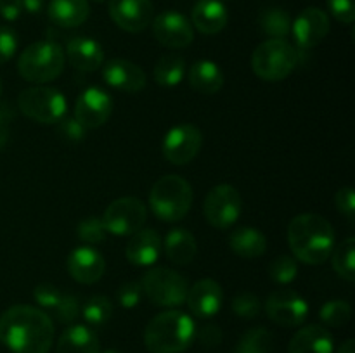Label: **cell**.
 I'll use <instances>...</instances> for the list:
<instances>
[{"label":"cell","mask_w":355,"mask_h":353,"mask_svg":"<svg viewBox=\"0 0 355 353\" xmlns=\"http://www.w3.org/2000/svg\"><path fill=\"white\" fill-rule=\"evenodd\" d=\"M142 296H144V293H142L141 282H134V280L132 282H125L116 291V300L123 308L137 307L141 303Z\"/></svg>","instance_id":"obj_40"},{"label":"cell","mask_w":355,"mask_h":353,"mask_svg":"<svg viewBox=\"0 0 355 353\" xmlns=\"http://www.w3.org/2000/svg\"><path fill=\"white\" fill-rule=\"evenodd\" d=\"M259 26L267 37L270 38H286L291 33V17L290 14L279 7H267L260 12Z\"/></svg>","instance_id":"obj_31"},{"label":"cell","mask_w":355,"mask_h":353,"mask_svg":"<svg viewBox=\"0 0 355 353\" xmlns=\"http://www.w3.org/2000/svg\"><path fill=\"white\" fill-rule=\"evenodd\" d=\"M66 57L78 71L92 73L104 64V51L101 44L89 37H75L66 45Z\"/></svg>","instance_id":"obj_22"},{"label":"cell","mask_w":355,"mask_h":353,"mask_svg":"<svg viewBox=\"0 0 355 353\" xmlns=\"http://www.w3.org/2000/svg\"><path fill=\"white\" fill-rule=\"evenodd\" d=\"M328 9L335 19L343 24H352L355 19V3L354 0H326Z\"/></svg>","instance_id":"obj_42"},{"label":"cell","mask_w":355,"mask_h":353,"mask_svg":"<svg viewBox=\"0 0 355 353\" xmlns=\"http://www.w3.org/2000/svg\"><path fill=\"white\" fill-rule=\"evenodd\" d=\"M17 51V35L12 28L0 26V64H6Z\"/></svg>","instance_id":"obj_41"},{"label":"cell","mask_w":355,"mask_h":353,"mask_svg":"<svg viewBox=\"0 0 355 353\" xmlns=\"http://www.w3.org/2000/svg\"><path fill=\"white\" fill-rule=\"evenodd\" d=\"M103 78L113 89L137 93L146 87V73L128 59H111L103 64Z\"/></svg>","instance_id":"obj_20"},{"label":"cell","mask_w":355,"mask_h":353,"mask_svg":"<svg viewBox=\"0 0 355 353\" xmlns=\"http://www.w3.org/2000/svg\"><path fill=\"white\" fill-rule=\"evenodd\" d=\"M68 273L78 284H94L103 279L106 272L104 256L92 246H78L68 256Z\"/></svg>","instance_id":"obj_18"},{"label":"cell","mask_w":355,"mask_h":353,"mask_svg":"<svg viewBox=\"0 0 355 353\" xmlns=\"http://www.w3.org/2000/svg\"><path fill=\"white\" fill-rule=\"evenodd\" d=\"M14 121V109L9 104L0 106V151H3L10 137V125Z\"/></svg>","instance_id":"obj_45"},{"label":"cell","mask_w":355,"mask_h":353,"mask_svg":"<svg viewBox=\"0 0 355 353\" xmlns=\"http://www.w3.org/2000/svg\"><path fill=\"white\" fill-rule=\"evenodd\" d=\"M186 61L179 54H165L155 66V80L162 87H175L186 78Z\"/></svg>","instance_id":"obj_30"},{"label":"cell","mask_w":355,"mask_h":353,"mask_svg":"<svg viewBox=\"0 0 355 353\" xmlns=\"http://www.w3.org/2000/svg\"><path fill=\"white\" fill-rule=\"evenodd\" d=\"M97 2H103V0H97Z\"/></svg>","instance_id":"obj_51"},{"label":"cell","mask_w":355,"mask_h":353,"mask_svg":"<svg viewBox=\"0 0 355 353\" xmlns=\"http://www.w3.org/2000/svg\"><path fill=\"white\" fill-rule=\"evenodd\" d=\"M291 33L295 38V47L309 51L321 44L329 33V17L319 7H307L291 23Z\"/></svg>","instance_id":"obj_15"},{"label":"cell","mask_w":355,"mask_h":353,"mask_svg":"<svg viewBox=\"0 0 355 353\" xmlns=\"http://www.w3.org/2000/svg\"><path fill=\"white\" fill-rule=\"evenodd\" d=\"M300 61V48L283 38H269L253 51L252 69L263 82L288 78Z\"/></svg>","instance_id":"obj_6"},{"label":"cell","mask_w":355,"mask_h":353,"mask_svg":"<svg viewBox=\"0 0 355 353\" xmlns=\"http://www.w3.org/2000/svg\"><path fill=\"white\" fill-rule=\"evenodd\" d=\"M162 244L166 258L175 265H189L196 258L198 242L186 228H172Z\"/></svg>","instance_id":"obj_27"},{"label":"cell","mask_w":355,"mask_h":353,"mask_svg":"<svg viewBox=\"0 0 355 353\" xmlns=\"http://www.w3.org/2000/svg\"><path fill=\"white\" fill-rule=\"evenodd\" d=\"M33 298L38 307L52 311L61 324H71L80 314L78 298L58 289L52 284H38L33 289Z\"/></svg>","instance_id":"obj_17"},{"label":"cell","mask_w":355,"mask_h":353,"mask_svg":"<svg viewBox=\"0 0 355 353\" xmlns=\"http://www.w3.org/2000/svg\"><path fill=\"white\" fill-rule=\"evenodd\" d=\"M203 145V134L196 125L182 123L170 128L162 142L163 156L168 163L177 166L193 161Z\"/></svg>","instance_id":"obj_11"},{"label":"cell","mask_w":355,"mask_h":353,"mask_svg":"<svg viewBox=\"0 0 355 353\" xmlns=\"http://www.w3.org/2000/svg\"><path fill=\"white\" fill-rule=\"evenodd\" d=\"M82 315L89 327H103L107 324L113 315V303L106 296H92L85 301L82 308Z\"/></svg>","instance_id":"obj_34"},{"label":"cell","mask_w":355,"mask_h":353,"mask_svg":"<svg viewBox=\"0 0 355 353\" xmlns=\"http://www.w3.org/2000/svg\"><path fill=\"white\" fill-rule=\"evenodd\" d=\"M243 211V197L231 183H218L208 190L203 203V215L215 228H231Z\"/></svg>","instance_id":"obj_9"},{"label":"cell","mask_w":355,"mask_h":353,"mask_svg":"<svg viewBox=\"0 0 355 353\" xmlns=\"http://www.w3.org/2000/svg\"><path fill=\"white\" fill-rule=\"evenodd\" d=\"M196 324L184 311L170 308L151 318L144 331V345L151 353H182L193 345Z\"/></svg>","instance_id":"obj_3"},{"label":"cell","mask_w":355,"mask_h":353,"mask_svg":"<svg viewBox=\"0 0 355 353\" xmlns=\"http://www.w3.org/2000/svg\"><path fill=\"white\" fill-rule=\"evenodd\" d=\"M104 353H120V352H116V350H106Z\"/></svg>","instance_id":"obj_49"},{"label":"cell","mask_w":355,"mask_h":353,"mask_svg":"<svg viewBox=\"0 0 355 353\" xmlns=\"http://www.w3.org/2000/svg\"><path fill=\"white\" fill-rule=\"evenodd\" d=\"M23 12L21 0H0V16L6 21H16Z\"/></svg>","instance_id":"obj_46"},{"label":"cell","mask_w":355,"mask_h":353,"mask_svg":"<svg viewBox=\"0 0 355 353\" xmlns=\"http://www.w3.org/2000/svg\"><path fill=\"white\" fill-rule=\"evenodd\" d=\"M110 16L118 28L128 33H141L155 17L151 0H110Z\"/></svg>","instance_id":"obj_16"},{"label":"cell","mask_w":355,"mask_h":353,"mask_svg":"<svg viewBox=\"0 0 355 353\" xmlns=\"http://www.w3.org/2000/svg\"><path fill=\"white\" fill-rule=\"evenodd\" d=\"M153 35L166 48H186L193 44L194 30L191 21L177 10H165L153 17Z\"/></svg>","instance_id":"obj_13"},{"label":"cell","mask_w":355,"mask_h":353,"mask_svg":"<svg viewBox=\"0 0 355 353\" xmlns=\"http://www.w3.org/2000/svg\"><path fill=\"white\" fill-rule=\"evenodd\" d=\"M319 317L328 327H342L352 317V307L345 300H331L322 305Z\"/></svg>","instance_id":"obj_35"},{"label":"cell","mask_w":355,"mask_h":353,"mask_svg":"<svg viewBox=\"0 0 355 353\" xmlns=\"http://www.w3.org/2000/svg\"><path fill=\"white\" fill-rule=\"evenodd\" d=\"M47 14L49 19L58 26L76 28L89 17V0H51Z\"/></svg>","instance_id":"obj_28"},{"label":"cell","mask_w":355,"mask_h":353,"mask_svg":"<svg viewBox=\"0 0 355 353\" xmlns=\"http://www.w3.org/2000/svg\"><path fill=\"white\" fill-rule=\"evenodd\" d=\"M17 107L24 116L40 125L59 123L68 113L66 97L58 89L45 85L24 89L17 96Z\"/></svg>","instance_id":"obj_7"},{"label":"cell","mask_w":355,"mask_h":353,"mask_svg":"<svg viewBox=\"0 0 355 353\" xmlns=\"http://www.w3.org/2000/svg\"><path fill=\"white\" fill-rule=\"evenodd\" d=\"M335 203H336V210L343 215L349 220H354L355 217V196H354V189L350 185L342 187V189L336 192L335 196Z\"/></svg>","instance_id":"obj_43"},{"label":"cell","mask_w":355,"mask_h":353,"mask_svg":"<svg viewBox=\"0 0 355 353\" xmlns=\"http://www.w3.org/2000/svg\"><path fill=\"white\" fill-rule=\"evenodd\" d=\"M262 310L260 298L253 293H241L232 300V311L241 318H255Z\"/></svg>","instance_id":"obj_38"},{"label":"cell","mask_w":355,"mask_h":353,"mask_svg":"<svg viewBox=\"0 0 355 353\" xmlns=\"http://www.w3.org/2000/svg\"><path fill=\"white\" fill-rule=\"evenodd\" d=\"M186 75L189 85L203 96H214L224 87V73H222L220 66L210 59L196 61Z\"/></svg>","instance_id":"obj_25"},{"label":"cell","mask_w":355,"mask_h":353,"mask_svg":"<svg viewBox=\"0 0 355 353\" xmlns=\"http://www.w3.org/2000/svg\"><path fill=\"white\" fill-rule=\"evenodd\" d=\"M288 242L295 260L307 265H321L336 246L335 228L318 213L297 215L288 225Z\"/></svg>","instance_id":"obj_2"},{"label":"cell","mask_w":355,"mask_h":353,"mask_svg":"<svg viewBox=\"0 0 355 353\" xmlns=\"http://www.w3.org/2000/svg\"><path fill=\"white\" fill-rule=\"evenodd\" d=\"M0 341L12 353H49L54 343L51 315L30 305H14L0 317Z\"/></svg>","instance_id":"obj_1"},{"label":"cell","mask_w":355,"mask_h":353,"mask_svg":"<svg viewBox=\"0 0 355 353\" xmlns=\"http://www.w3.org/2000/svg\"><path fill=\"white\" fill-rule=\"evenodd\" d=\"M229 248L245 260H255L267 251V239L255 227H239L229 235Z\"/></svg>","instance_id":"obj_29"},{"label":"cell","mask_w":355,"mask_h":353,"mask_svg":"<svg viewBox=\"0 0 355 353\" xmlns=\"http://www.w3.org/2000/svg\"><path fill=\"white\" fill-rule=\"evenodd\" d=\"M113 113V97L101 87H89L78 96L73 116L87 128L94 130L110 120Z\"/></svg>","instance_id":"obj_14"},{"label":"cell","mask_w":355,"mask_h":353,"mask_svg":"<svg viewBox=\"0 0 355 353\" xmlns=\"http://www.w3.org/2000/svg\"><path fill=\"white\" fill-rule=\"evenodd\" d=\"M333 270L347 282L355 280V239L347 237L331 251Z\"/></svg>","instance_id":"obj_32"},{"label":"cell","mask_w":355,"mask_h":353,"mask_svg":"<svg viewBox=\"0 0 355 353\" xmlns=\"http://www.w3.org/2000/svg\"><path fill=\"white\" fill-rule=\"evenodd\" d=\"M23 2V9L30 14H38L44 7V0H21Z\"/></svg>","instance_id":"obj_47"},{"label":"cell","mask_w":355,"mask_h":353,"mask_svg":"<svg viewBox=\"0 0 355 353\" xmlns=\"http://www.w3.org/2000/svg\"><path fill=\"white\" fill-rule=\"evenodd\" d=\"M224 303V291L214 279H201L189 287L186 305L196 317L210 318L220 311Z\"/></svg>","instance_id":"obj_19"},{"label":"cell","mask_w":355,"mask_h":353,"mask_svg":"<svg viewBox=\"0 0 355 353\" xmlns=\"http://www.w3.org/2000/svg\"><path fill=\"white\" fill-rule=\"evenodd\" d=\"M64 51L54 40H38L28 45L17 59V73L26 82L44 85L58 78L64 69Z\"/></svg>","instance_id":"obj_4"},{"label":"cell","mask_w":355,"mask_h":353,"mask_svg":"<svg viewBox=\"0 0 355 353\" xmlns=\"http://www.w3.org/2000/svg\"><path fill=\"white\" fill-rule=\"evenodd\" d=\"M162 237L155 228H141L130 235L125 248V256L135 266H151L162 255Z\"/></svg>","instance_id":"obj_21"},{"label":"cell","mask_w":355,"mask_h":353,"mask_svg":"<svg viewBox=\"0 0 355 353\" xmlns=\"http://www.w3.org/2000/svg\"><path fill=\"white\" fill-rule=\"evenodd\" d=\"M227 21V9L220 0H200L191 12V24L203 35L220 33Z\"/></svg>","instance_id":"obj_23"},{"label":"cell","mask_w":355,"mask_h":353,"mask_svg":"<svg viewBox=\"0 0 355 353\" xmlns=\"http://www.w3.org/2000/svg\"><path fill=\"white\" fill-rule=\"evenodd\" d=\"M58 353H103L92 327L83 324L69 325L58 341Z\"/></svg>","instance_id":"obj_26"},{"label":"cell","mask_w":355,"mask_h":353,"mask_svg":"<svg viewBox=\"0 0 355 353\" xmlns=\"http://www.w3.org/2000/svg\"><path fill=\"white\" fill-rule=\"evenodd\" d=\"M333 336L324 325L311 324L295 332L288 353H333Z\"/></svg>","instance_id":"obj_24"},{"label":"cell","mask_w":355,"mask_h":353,"mask_svg":"<svg viewBox=\"0 0 355 353\" xmlns=\"http://www.w3.org/2000/svg\"><path fill=\"white\" fill-rule=\"evenodd\" d=\"M58 132L62 138L69 142H80L85 138L87 128L75 116H64L58 123Z\"/></svg>","instance_id":"obj_39"},{"label":"cell","mask_w":355,"mask_h":353,"mask_svg":"<svg viewBox=\"0 0 355 353\" xmlns=\"http://www.w3.org/2000/svg\"><path fill=\"white\" fill-rule=\"evenodd\" d=\"M266 314L277 325L297 327L307 318L309 305L297 291L283 287L269 294L266 301Z\"/></svg>","instance_id":"obj_12"},{"label":"cell","mask_w":355,"mask_h":353,"mask_svg":"<svg viewBox=\"0 0 355 353\" xmlns=\"http://www.w3.org/2000/svg\"><path fill=\"white\" fill-rule=\"evenodd\" d=\"M142 293L151 303L165 308H177L186 303L189 284L182 273L166 266L149 270L141 280Z\"/></svg>","instance_id":"obj_8"},{"label":"cell","mask_w":355,"mask_h":353,"mask_svg":"<svg viewBox=\"0 0 355 353\" xmlns=\"http://www.w3.org/2000/svg\"><path fill=\"white\" fill-rule=\"evenodd\" d=\"M193 206V187L184 176L165 175L155 182L149 192V208L163 221L186 218Z\"/></svg>","instance_id":"obj_5"},{"label":"cell","mask_w":355,"mask_h":353,"mask_svg":"<svg viewBox=\"0 0 355 353\" xmlns=\"http://www.w3.org/2000/svg\"><path fill=\"white\" fill-rule=\"evenodd\" d=\"M146 217H148L146 204L139 197L125 196L114 199L106 208L101 220H103L107 234L127 237L144 227Z\"/></svg>","instance_id":"obj_10"},{"label":"cell","mask_w":355,"mask_h":353,"mask_svg":"<svg viewBox=\"0 0 355 353\" xmlns=\"http://www.w3.org/2000/svg\"><path fill=\"white\" fill-rule=\"evenodd\" d=\"M0 93H2V80H0Z\"/></svg>","instance_id":"obj_50"},{"label":"cell","mask_w":355,"mask_h":353,"mask_svg":"<svg viewBox=\"0 0 355 353\" xmlns=\"http://www.w3.org/2000/svg\"><path fill=\"white\" fill-rule=\"evenodd\" d=\"M274 338L266 327H253L239 338L234 353H270Z\"/></svg>","instance_id":"obj_33"},{"label":"cell","mask_w":355,"mask_h":353,"mask_svg":"<svg viewBox=\"0 0 355 353\" xmlns=\"http://www.w3.org/2000/svg\"><path fill=\"white\" fill-rule=\"evenodd\" d=\"M222 338L224 336H222L220 327L214 324H207L194 331V339L207 348H215V346L220 345Z\"/></svg>","instance_id":"obj_44"},{"label":"cell","mask_w":355,"mask_h":353,"mask_svg":"<svg viewBox=\"0 0 355 353\" xmlns=\"http://www.w3.org/2000/svg\"><path fill=\"white\" fill-rule=\"evenodd\" d=\"M298 273V260L293 256H277L269 266V275L270 279L276 280L277 284H290L297 279Z\"/></svg>","instance_id":"obj_37"},{"label":"cell","mask_w":355,"mask_h":353,"mask_svg":"<svg viewBox=\"0 0 355 353\" xmlns=\"http://www.w3.org/2000/svg\"><path fill=\"white\" fill-rule=\"evenodd\" d=\"M106 228L99 217H87L76 225V235L83 244H99L106 239Z\"/></svg>","instance_id":"obj_36"},{"label":"cell","mask_w":355,"mask_h":353,"mask_svg":"<svg viewBox=\"0 0 355 353\" xmlns=\"http://www.w3.org/2000/svg\"><path fill=\"white\" fill-rule=\"evenodd\" d=\"M336 353H355V341L352 338L347 339L345 343H342V346L338 348V352Z\"/></svg>","instance_id":"obj_48"}]
</instances>
